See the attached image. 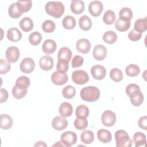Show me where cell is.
I'll list each match as a JSON object with an SVG mask.
<instances>
[{"instance_id":"816d5d0a","label":"cell","mask_w":147,"mask_h":147,"mask_svg":"<svg viewBox=\"0 0 147 147\" xmlns=\"http://www.w3.org/2000/svg\"><path fill=\"white\" fill-rule=\"evenodd\" d=\"M0 94H1V97H0V102L3 103L5 102L7 99H8V92L6 90L4 89V88H1V91H0Z\"/></svg>"},{"instance_id":"836d02e7","label":"cell","mask_w":147,"mask_h":147,"mask_svg":"<svg viewBox=\"0 0 147 147\" xmlns=\"http://www.w3.org/2000/svg\"><path fill=\"white\" fill-rule=\"evenodd\" d=\"M125 72L126 75L130 77H135L139 75L140 68L137 65L131 64L126 67Z\"/></svg>"},{"instance_id":"ffe728a7","label":"cell","mask_w":147,"mask_h":147,"mask_svg":"<svg viewBox=\"0 0 147 147\" xmlns=\"http://www.w3.org/2000/svg\"><path fill=\"white\" fill-rule=\"evenodd\" d=\"M130 24V20L119 17L115 23V28L119 32H125L129 29Z\"/></svg>"},{"instance_id":"e0dca14e","label":"cell","mask_w":147,"mask_h":147,"mask_svg":"<svg viewBox=\"0 0 147 147\" xmlns=\"http://www.w3.org/2000/svg\"><path fill=\"white\" fill-rule=\"evenodd\" d=\"M57 48L56 42L51 39H48L44 41L42 45V49L46 54L53 53Z\"/></svg>"},{"instance_id":"2e32d148","label":"cell","mask_w":147,"mask_h":147,"mask_svg":"<svg viewBox=\"0 0 147 147\" xmlns=\"http://www.w3.org/2000/svg\"><path fill=\"white\" fill-rule=\"evenodd\" d=\"M73 112V108L72 105L67 102L61 103L59 108V113L63 117H68L71 116Z\"/></svg>"},{"instance_id":"f35d334b","label":"cell","mask_w":147,"mask_h":147,"mask_svg":"<svg viewBox=\"0 0 147 147\" xmlns=\"http://www.w3.org/2000/svg\"><path fill=\"white\" fill-rule=\"evenodd\" d=\"M42 39V35L38 32H33L29 36V41L32 45H38Z\"/></svg>"},{"instance_id":"681fc988","label":"cell","mask_w":147,"mask_h":147,"mask_svg":"<svg viewBox=\"0 0 147 147\" xmlns=\"http://www.w3.org/2000/svg\"><path fill=\"white\" fill-rule=\"evenodd\" d=\"M137 90H141L140 87L139 86L134 83L129 84L126 87V93L128 96H129L132 92Z\"/></svg>"},{"instance_id":"9c48e42d","label":"cell","mask_w":147,"mask_h":147,"mask_svg":"<svg viewBox=\"0 0 147 147\" xmlns=\"http://www.w3.org/2000/svg\"><path fill=\"white\" fill-rule=\"evenodd\" d=\"M68 80V76L66 73L59 71L54 72L51 76V80L53 84L57 86H62L65 84Z\"/></svg>"},{"instance_id":"4316f807","label":"cell","mask_w":147,"mask_h":147,"mask_svg":"<svg viewBox=\"0 0 147 147\" xmlns=\"http://www.w3.org/2000/svg\"><path fill=\"white\" fill-rule=\"evenodd\" d=\"M72 57V51L68 47H62L57 54L58 60H64L69 62Z\"/></svg>"},{"instance_id":"83f0119b","label":"cell","mask_w":147,"mask_h":147,"mask_svg":"<svg viewBox=\"0 0 147 147\" xmlns=\"http://www.w3.org/2000/svg\"><path fill=\"white\" fill-rule=\"evenodd\" d=\"M76 20L72 16H67L62 20L63 26L68 30H71L76 26Z\"/></svg>"},{"instance_id":"b9f144b4","label":"cell","mask_w":147,"mask_h":147,"mask_svg":"<svg viewBox=\"0 0 147 147\" xmlns=\"http://www.w3.org/2000/svg\"><path fill=\"white\" fill-rule=\"evenodd\" d=\"M55 23L52 20H45L42 24V29L45 33H52L55 30Z\"/></svg>"},{"instance_id":"5b68a950","label":"cell","mask_w":147,"mask_h":147,"mask_svg":"<svg viewBox=\"0 0 147 147\" xmlns=\"http://www.w3.org/2000/svg\"><path fill=\"white\" fill-rule=\"evenodd\" d=\"M102 122L104 126L107 127H111L113 126L116 122V115L115 113L111 110L105 111L101 117Z\"/></svg>"},{"instance_id":"d6a6232c","label":"cell","mask_w":147,"mask_h":147,"mask_svg":"<svg viewBox=\"0 0 147 147\" xmlns=\"http://www.w3.org/2000/svg\"><path fill=\"white\" fill-rule=\"evenodd\" d=\"M80 139L83 143L90 144L94 140V133L90 130H84L81 133Z\"/></svg>"},{"instance_id":"d6986e66","label":"cell","mask_w":147,"mask_h":147,"mask_svg":"<svg viewBox=\"0 0 147 147\" xmlns=\"http://www.w3.org/2000/svg\"><path fill=\"white\" fill-rule=\"evenodd\" d=\"M7 38L11 42H17L22 38V33L17 28H10L7 32Z\"/></svg>"},{"instance_id":"db71d44e","label":"cell","mask_w":147,"mask_h":147,"mask_svg":"<svg viewBox=\"0 0 147 147\" xmlns=\"http://www.w3.org/2000/svg\"><path fill=\"white\" fill-rule=\"evenodd\" d=\"M34 146H47V145L43 141H38L34 145Z\"/></svg>"},{"instance_id":"7c38bea8","label":"cell","mask_w":147,"mask_h":147,"mask_svg":"<svg viewBox=\"0 0 147 147\" xmlns=\"http://www.w3.org/2000/svg\"><path fill=\"white\" fill-rule=\"evenodd\" d=\"M68 121L61 116H56L52 119V126L57 130L61 131L65 129L68 126Z\"/></svg>"},{"instance_id":"8d00e7d4","label":"cell","mask_w":147,"mask_h":147,"mask_svg":"<svg viewBox=\"0 0 147 147\" xmlns=\"http://www.w3.org/2000/svg\"><path fill=\"white\" fill-rule=\"evenodd\" d=\"M115 20V14L114 11L108 10L103 14V21L107 25H111Z\"/></svg>"},{"instance_id":"74e56055","label":"cell","mask_w":147,"mask_h":147,"mask_svg":"<svg viewBox=\"0 0 147 147\" xmlns=\"http://www.w3.org/2000/svg\"><path fill=\"white\" fill-rule=\"evenodd\" d=\"M62 94L66 99H72L76 94V89L72 86H67L63 88L62 90Z\"/></svg>"},{"instance_id":"5bb4252c","label":"cell","mask_w":147,"mask_h":147,"mask_svg":"<svg viewBox=\"0 0 147 147\" xmlns=\"http://www.w3.org/2000/svg\"><path fill=\"white\" fill-rule=\"evenodd\" d=\"M76 48L78 52L86 54L89 52L91 49V43L86 38H80L76 43Z\"/></svg>"},{"instance_id":"7a4b0ae2","label":"cell","mask_w":147,"mask_h":147,"mask_svg":"<svg viewBox=\"0 0 147 147\" xmlns=\"http://www.w3.org/2000/svg\"><path fill=\"white\" fill-rule=\"evenodd\" d=\"M81 98L86 102H94L100 97V91L95 86H87L83 87L80 92Z\"/></svg>"},{"instance_id":"7402d4cb","label":"cell","mask_w":147,"mask_h":147,"mask_svg":"<svg viewBox=\"0 0 147 147\" xmlns=\"http://www.w3.org/2000/svg\"><path fill=\"white\" fill-rule=\"evenodd\" d=\"M12 118L6 114H2L0 117V127L3 130H7L13 126Z\"/></svg>"},{"instance_id":"52a82bcc","label":"cell","mask_w":147,"mask_h":147,"mask_svg":"<svg viewBox=\"0 0 147 147\" xmlns=\"http://www.w3.org/2000/svg\"><path fill=\"white\" fill-rule=\"evenodd\" d=\"M35 67V63L33 59L25 57L21 62L20 65V70L26 74H29L33 71Z\"/></svg>"},{"instance_id":"f546056e","label":"cell","mask_w":147,"mask_h":147,"mask_svg":"<svg viewBox=\"0 0 147 147\" xmlns=\"http://www.w3.org/2000/svg\"><path fill=\"white\" fill-rule=\"evenodd\" d=\"M117 35L115 32L113 30H108L103 35V41L109 44H113L117 40Z\"/></svg>"},{"instance_id":"3957f363","label":"cell","mask_w":147,"mask_h":147,"mask_svg":"<svg viewBox=\"0 0 147 147\" xmlns=\"http://www.w3.org/2000/svg\"><path fill=\"white\" fill-rule=\"evenodd\" d=\"M115 145L117 147H130L132 141L127 132L123 130H118L115 133Z\"/></svg>"},{"instance_id":"f1b7e54d","label":"cell","mask_w":147,"mask_h":147,"mask_svg":"<svg viewBox=\"0 0 147 147\" xmlns=\"http://www.w3.org/2000/svg\"><path fill=\"white\" fill-rule=\"evenodd\" d=\"M147 29V17L144 18H139L134 22V29L138 32L142 33Z\"/></svg>"},{"instance_id":"d4e9b609","label":"cell","mask_w":147,"mask_h":147,"mask_svg":"<svg viewBox=\"0 0 147 147\" xmlns=\"http://www.w3.org/2000/svg\"><path fill=\"white\" fill-rule=\"evenodd\" d=\"M33 20L29 17H25L21 19L20 22V27L24 32H30L33 29Z\"/></svg>"},{"instance_id":"ac0fdd59","label":"cell","mask_w":147,"mask_h":147,"mask_svg":"<svg viewBox=\"0 0 147 147\" xmlns=\"http://www.w3.org/2000/svg\"><path fill=\"white\" fill-rule=\"evenodd\" d=\"M129 96L131 104L134 106H139L143 103L144 95L141 90H137L132 92Z\"/></svg>"},{"instance_id":"277c9868","label":"cell","mask_w":147,"mask_h":147,"mask_svg":"<svg viewBox=\"0 0 147 147\" xmlns=\"http://www.w3.org/2000/svg\"><path fill=\"white\" fill-rule=\"evenodd\" d=\"M72 80L76 84L82 85L88 82L89 76L85 71L75 70L72 74Z\"/></svg>"},{"instance_id":"ee69618b","label":"cell","mask_w":147,"mask_h":147,"mask_svg":"<svg viewBox=\"0 0 147 147\" xmlns=\"http://www.w3.org/2000/svg\"><path fill=\"white\" fill-rule=\"evenodd\" d=\"M69 67V61L64 60H58L56 68L57 71L66 73L68 70Z\"/></svg>"},{"instance_id":"6da1fadb","label":"cell","mask_w":147,"mask_h":147,"mask_svg":"<svg viewBox=\"0 0 147 147\" xmlns=\"http://www.w3.org/2000/svg\"><path fill=\"white\" fill-rule=\"evenodd\" d=\"M46 13L56 18L61 17L65 10V7L62 2L59 1H50L47 3L45 6Z\"/></svg>"},{"instance_id":"8992f818","label":"cell","mask_w":147,"mask_h":147,"mask_svg":"<svg viewBox=\"0 0 147 147\" xmlns=\"http://www.w3.org/2000/svg\"><path fill=\"white\" fill-rule=\"evenodd\" d=\"M20 52L19 49L15 47L11 46L9 47L5 53V56L7 61L10 63H14L18 61L20 58Z\"/></svg>"},{"instance_id":"f907efd6","label":"cell","mask_w":147,"mask_h":147,"mask_svg":"<svg viewBox=\"0 0 147 147\" xmlns=\"http://www.w3.org/2000/svg\"><path fill=\"white\" fill-rule=\"evenodd\" d=\"M138 126L140 128L146 130L147 129V117L146 115L140 117L138 122Z\"/></svg>"},{"instance_id":"44dd1931","label":"cell","mask_w":147,"mask_h":147,"mask_svg":"<svg viewBox=\"0 0 147 147\" xmlns=\"http://www.w3.org/2000/svg\"><path fill=\"white\" fill-rule=\"evenodd\" d=\"M71 10L75 14H79L84 10V3L83 1H72L71 3Z\"/></svg>"},{"instance_id":"484cf974","label":"cell","mask_w":147,"mask_h":147,"mask_svg":"<svg viewBox=\"0 0 147 147\" xmlns=\"http://www.w3.org/2000/svg\"><path fill=\"white\" fill-rule=\"evenodd\" d=\"M133 142L136 147L145 146L146 143V136L141 132H136L133 135Z\"/></svg>"},{"instance_id":"60d3db41","label":"cell","mask_w":147,"mask_h":147,"mask_svg":"<svg viewBox=\"0 0 147 147\" xmlns=\"http://www.w3.org/2000/svg\"><path fill=\"white\" fill-rule=\"evenodd\" d=\"M74 126L79 130H83L86 129L88 126V121L84 118H76L74 122Z\"/></svg>"},{"instance_id":"603a6c76","label":"cell","mask_w":147,"mask_h":147,"mask_svg":"<svg viewBox=\"0 0 147 147\" xmlns=\"http://www.w3.org/2000/svg\"><path fill=\"white\" fill-rule=\"evenodd\" d=\"M97 137L98 140L103 143H109L111 141L112 135L108 130L101 129L97 132Z\"/></svg>"},{"instance_id":"ba28073f","label":"cell","mask_w":147,"mask_h":147,"mask_svg":"<svg viewBox=\"0 0 147 147\" xmlns=\"http://www.w3.org/2000/svg\"><path fill=\"white\" fill-rule=\"evenodd\" d=\"M103 10V3L99 1H93L88 6V11L93 17L99 16Z\"/></svg>"},{"instance_id":"1f68e13d","label":"cell","mask_w":147,"mask_h":147,"mask_svg":"<svg viewBox=\"0 0 147 147\" xmlns=\"http://www.w3.org/2000/svg\"><path fill=\"white\" fill-rule=\"evenodd\" d=\"M16 3L17 8L22 13L29 11L32 6V2L31 1H18Z\"/></svg>"},{"instance_id":"d590c367","label":"cell","mask_w":147,"mask_h":147,"mask_svg":"<svg viewBox=\"0 0 147 147\" xmlns=\"http://www.w3.org/2000/svg\"><path fill=\"white\" fill-rule=\"evenodd\" d=\"M110 77L114 82H119L123 79V74L122 71L119 68H114L110 71Z\"/></svg>"},{"instance_id":"7bdbcfd3","label":"cell","mask_w":147,"mask_h":147,"mask_svg":"<svg viewBox=\"0 0 147 147\" xmlns=\"http://www.w3.org/2000/svg\"><path fill=\"white\" fill-rule=\"evenodd\" d=\"M30 80L28 77L25 76H21L16 80L15 85L22 88L28 89V88L30 86Z\"/></svg>"},{"instance_id":"7dc6e473","label":"cell","mask_w":147,"mask_h":147,"mask_svg":"<svg viewBox=\"0 0 147 147\" xmlns=\"http://www.w3.org/2000/svg\"><path fill=\"white\" fill-rule=\"evenodd\" d=\"M142 37V33L134 29L131 30L128 34V38L132 41H137Z\"/></svg>"},{"instance_id":"ab89813d","label":"cell","mask_w":147,"mask_h":147,"mask_svg":"<svg viewBox=\"0 0 147 147\" xmlns=\"http://www.w3.org/2000/svg\"><path fill=\"white\" fill-rule=\"evenodd\" d=\"M8 14L11 18L16 19L20 18L22 16V13H21L17 8L16 3H13L9 7Z\"/></svg>"},{"instance_id":"c3c4849f","label":"cell","mask_w":147,"mask_h":147,"mask_svg":"<svg viewBox=\"0 0 147 147\" xmlns=\"http://www.w3.org/2000/svg\"><path fill=\"white\" fill-rule=\"evenodd\" d=\"M84 62V59L79 56V55H76L75 56L72 60V68H77L79 67H80Z\"/></svg>"},{"instance_id":"8fae6325","label":"cell","mask_w":147,"mask_h":147,"mask_svg":"<svg viewBox=\"0 0 147 147\" xmlns=\"http://www.w3.org/2000/svg\"><path fill=\"white\" fill-rule=\"evenodd\" d=\"M61 140L66 144L67 147H70L76 142L77 135L73 131H67L62 133L61 135Z\"/></svg>"},{"instance_id":"e575fe53","label":"cell","mask_w":147,"mask_h":147,"mask_svg":"<svg viewBox=\"0 0 147 147\" xmlns=\"http://www.w3.org/2000/svg\"><path fill=\"white\" fill-rule=\"evenodd\" d=\"M75 114L78 118H86L89 115V109L84 105H80L76 109Z\"/></svg>"},{"instance_id":"bcb514c9","label":"cell","mask_w":147,"mask_h":147,"mask_svg":"<svg viewBox=\"0 0 147 147\" xmlns=\"http://www.w3.org/2000/svg\"><path fill=\"white\" fill-rule=\"evenodd\" d=\"M10 63L2 59L0 60V74L1 75L6 74L10 71Z\"/></svg>"},{"instance_id":"4dcf8cb0","label":"cell","mask_w":147,"mask_h":147,"mask_svg":"<svg viewBox=\"0 0 147 147\" xmlns=\"http://www.w3.org/2000/svg\"><path fill=\"white\" fill-rule=\"evenodd\" d=\"M12 94L13 96L17 99H20L25 96L27 94L28 89L22 88L15 85L12 89Z\"/></svg>"},{"instance_id":"30bf717a","label":"cell","mask_w":147,"mask_h":147,"mask_svg":"<svg viewBox=\"0 0 147 147\" xmlns=\"http://www.w3.org/2000/svg\"><path fill=\"white\" fill-rule=\"evenodd\" d=\"M91 74L92 77L96 80H102L106 75V70L102 65H94L91 68Z\"/></svg>"},{"instance_id":"cb8c5ba5","label":"cell","mask_w":147,"mask_h":147,"mask_svg":"<svg viewBox=\"0 0 147 147\" xmlns=\"http://www.w3.org/2000/svg\"><path fill=\"white\" fill-rule=\"evenodd\" d=\"M79 26L83 30H89L92 27V21L90 18L86 15L81 16L79 20Z\"/></svg>"},{"instance_id":"9a60e30c","label":"cell","mask_w":147,"mask_h":147,"mask_svg":"<svg viewBox=\"0 0 147 147\" xmlns=\"http://www.w3.org/2000/svg\"><path fill=\"white\" fill-rule=\"evenodd\" d=\"M40 68L44 71H49L53 67V59L49 55L42 56L39 60Z\"/></svg>"},{"instance_id":"4fadbf2b","label":"cell","mask_w":147,"mask_h":147,"mask_svg":"<svg viewBox=\"0 0 147 147\" xmlns=\"http://www.w3.org/2000/svg\"><path fill=\"white\" fill-rule=\"evenodd\" d=\"M92 55L95 60H103L107 55V49L102 44H97L94 48Z\"/></svg>"},{"instance_id":"f5cc1de1","label":"cell","mask_w":147,"mask_h":147,"mask_svg":"<svg viewBox=\"0 0 147 147\" xmlns=\"http://www.w3.org/2000/svg\"><path fill=\"white\" fill-rule=\"evenodd\" d=\"M52 146H63V147H67L66 144L61 140L57 141L56 144H53Z\"/></svg>"},{"instance_id":"f6af8a7d","label":"cell","mask_w":147,"mask_h":147,"mask_svg":"<svg viewBox=\"0 0 147 147\" xmlns=\"http://www.w3.org/2000/svg\"><path fill=\"white\" fill-rule=\"evenodd\" d=\"M119 18H125L131 21L133 18V11L129 7H123L119 12Z\"/></svg>"}]
</instances>
